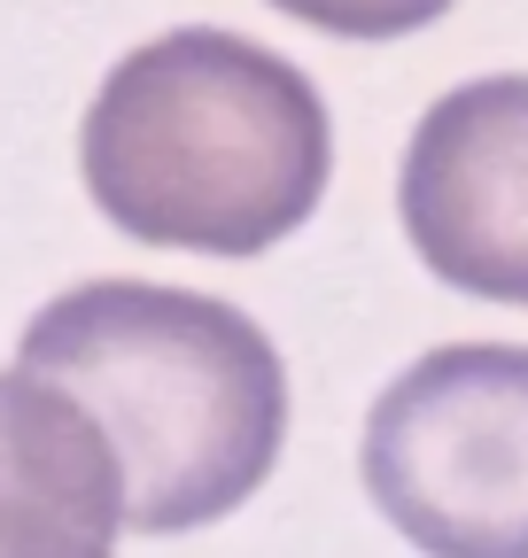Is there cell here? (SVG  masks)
Segmentation results:
<instances>
[{
    "label": "cell",
    "instance_id": "6da1fadb",
    "mask_svg": "<svg viewBox=\"0 0 528 558\" xmlns=\"http://www.w3.org/2000/svg\"><path fill=\"white\" fill-rule=\"evenodd\" d=\"M79 171L94 209L141 248L264 256L319 209L335 124L288 54L179 24L109 62L79 124Z\"/></svg>",
    "mask_w": 528,
    "mask_h": 558
},
{
    "label": "cell",
    "instance_id": "7a4b0ae2",
    "mask_svg": "<svg viewBox=\"0 0 528 558\" xmlns=\"http://www.w3.org/2000/svg\"><path fill=\"white\" fill-rule=\"evenodd\" d=\"M16 365L79 396L124 473V527L187 535L249 505L288 442V373L256 318L156 279L55 295Z\"/></svg>",
    "mask_w": 528,
    "mask_h": 558
},
{
    "label": "cell",
    "instance_id": "3957f363",
    "mask_svg": "<svg viewBox=\"0 0 528 558\" xmlns=\"http://www.w3.org/2000/svg\"><path fill=\"white\" fill-rule=\"evenodd\" d=\"M358 465L420 558H528V349H428L373 396Z\"/></svg>",
    "mask_w": 528,
    "mask_h": 558
},
{
    "label": "cell",
    "instance_id": "277c9868",
    "mask_svg": "<svg viewBox=\"0 0 528 558\" xmlns=\"http://www.w3.org/2000/svg\"><path fill=\"white\" fill-rule=\"evenodd\" d=\"M396 218L443 288L528 311V78L451 86L412 124Z\"/></svg>",
    "mask_w": 528,
    "mask_h": 558
},
{
    "label": "cell",
    "instance_id": "5b68a950",
    "mask_svg": "<svg viewBox=\"0 0 528 558\" xmlns=\"http://www.w3.org/2000/svg\"><path fill=\"white\" fill-rule=\"evenodd\" d=\"M124 473L86 418L39 373H0V558H117Z\"/></svg>",
    "mask_w": 528,
    "mask_h": 558
},
{
    "label": "cell",
    "instance_id": "8992f818",
    "mask_svg": "<svg viewBox=\"0 0 528 558\" xmlns=\"http://www.w3.org/2000/svg\"><path fill=\"white\" fill-rule=\"evenodd\" d=\"M273 9L326 39H405V32L435 24L451 0H273Z\"/></svg>",
    "mask_w": 528,
    "mask_h": 558
}]
</instances>
